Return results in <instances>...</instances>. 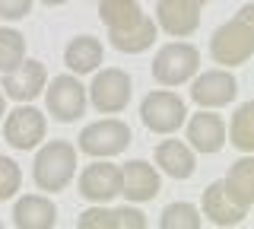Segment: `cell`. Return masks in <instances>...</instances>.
Listing matches in <instances>:
<instances>
[{
    "mask_svg": "<svg viewBox=\"0 0 254 229\" xmlns=\"http://www.w3.org/2000/svg\"><path fill=\"white\" fill-rule=\"evenodd\" d=\"M140 118L153 134H175L185 124L188 108H185V99H181L178 92L156 89L140 102Z\"/></svg>",
    "mask_w": 254,
    "mask_h": 229,
    "instance_id": "6",
    "label": "cell"
},
{
    "mask_svg": "<svg viewBox=\"0 0 254 229\" xmlns=\"http://www.w3.org/2000/svg\"><path fill=\"white\" fill-rule=\"evenodd\" d=\"M229 137L242 153H254V102L238 105V112L232 115V124H229Z\"/></svg>",
    "mask_w": 254,
    "mask_h": 229,
    "instance_id": "22",
    "label": "cell"
},
{
    "mask_svg": "<svg viewBox=\"0 0 254 229\" xmlns=\"http://www.w3.org/2000/svg\"><path fill=\"white\" fill-rule=\"evenodd\" d=\"M3 115H6V96L0 92V118H3Z\"/></svg>",
    "mask_w": 254,
    "mask_h": 229,
    "instance_id": "27",
    "label": "cell"
},
{
    "mask_svg": "<svg viewBox=\"0 0 254 229\" xmlns=\"http://www.w3.org/2000/svg\"><path fill=\"white\" fill-rule=\"evenodd\" d=\"M42 3H45V6H64L67 0H42Z\"/></svg>",
    "mask_w": 254,
    "mask_h": 229,
    "instance_id": "28",
    "label": "cell"
},
{
    "mask_svg": "<svg viewBox=\"0 0 254 229\" xmlns=\"http://www.w3.org/2000/svg\"><path fill=\"white\" fill-rule=\"evenodd\" d=\"M26 61V38L16 29H0V74H10Z\"/></svg>",
    "mask_w": 254,
    "mask_h": 229,
    "instance_id": "23",
    "label": "cell"
},
{
    "mask_svg": "<svg viewBox=\"0 0 254 229\" xmlns=\"http://www.w3.org/2000/svg\"><path fill=\"white\" fill-rule=\"evenodd\" d=\"M58 223V207L45 194H26L13 207V226L16 229H51Z\"/></svg>",
    "mask_w": 254,
    "mask_h": 229,
    "instance_id": "17",
    "label": "cell"
},
{
    "mask_svg": "<svg viewBox=\"0 0 254 229\" xmlns=\"http://www.w3.org/2000/svg\"><path fill=\"white\" fill-rule=\"evenodd\" d=\"M156 165L165 175H172L175 181H188L197 169L190 147L181 144V140H162V144L156 147Z\"/></svg>",
    "mask_w": 254,
    "mask_h": 229,
    "instance_id": "18",
    "label": "cell"
},
{
    "mask_svg": "<svg viewBox=\"0 0 254 229\" xmlns=\"http://www.w3.org/2000/svg\"><path fill=\"white\" fill-rule=\"evenodd\" d=\"M79 229H146V217L133 207H92L79 213Z\"/></svg>",
    "mask_w": 254,
    "mask_h": 229,
    "instance_id": "16",
    "label": "cell"
},
{
    "mask_svg": "<svg viewBox=\"0 0 254 229\" xmlns=\"http://www.w3.org/2000/svg\"><path fill=\"white\" fill-rule=\"evenodd\" d=\"M162 188L159 181V172L149 165L146 159H130L121 169V194L133 204H143V201H153Z\"/></svg>",
    "mask_w": 254,
    "mask_h": 229,
    "instance_id": "14",
    "label": "cell"
},
{
    "mask_svg": "<svg viewBox=\"0 0 254 229\" xmlns=\"http://www.w3.org/2000/svg\"><path fill=\"white\" fill-rule=\"evenodd\" d=\"M197 67H200V51L188 42L162 45L159 54L153 58V76H156V83H162V86L188 83L190 76L197 74Z\"/></svg>",
    "mask_w": 254,
    "mask_h": 229,
    "instance_id": "4",
    "label": "cell"
},
{
    "mask_svg": "<svg viewBox=\"0 0 254 229\" xmlns=\"http://www.w3.org/2000/svg\"><path fill=\"white\" fill-rule=\"evenodd\" d=\"M197 3H200V6H203V3H210V0H197Z\"/></svg>",
    "mask_w": 254,
    "mask_h": 229,
    "instance_id": "29",
    "label": "cell"
},
{
    "mask_svg": "<svg viewBox=\"0 0 254 229\" xmlns=\"http://www.w3.org/2000/svg\"><path fill=\"white\" fill-rule=\"evenodd\" d=\"M188 140L197 153H219L226 147V121L219 115L200 108L194 118L188 121Z\"/></svg>",
    "mask_w": 254,
    "mask_h": 229,
    "instance_id": "15",
    "label": "cell"
},
{
    "mask_svg": "<svg viewBox=\"0 0 254 229\" xmlns=\"http://www.w3.org/2000/svg\"><path fill=\"white\" fill-rule=\"evenodd\" d=\"M48 83V70L42 61H22L19 67H13L3 76V96H10L16 102H32Z\"/></svg>",
    "mask_w": 254,
    "mask_h": 229,
    "instance_id": "13",
    "label": "cell"
},
{
    "mask_svg": "<svg viewBox=\"0 0 254 229\" xmlns=\"http://www.w3.org/2000/svg\"><path fill=\"white\" fill-rule=\"evenodd\" d=\"M86 92H89V102L95 105V112L118 115V112H124L127 102H130L133 83H130V76H127L124 70L105 67L102 74H95V80H92V86Z\"/></svg>",
    "mask_w": 254,
    "mask_h": 229,
    "instance_id": "7",
    "label": "cell"
},
{
    "mask_svg": "<svg viewBox=\"0 0 254 229\" xmlns=\"http://www.w3.org/2000/svg\"><path fill=\"white\" fill-rule=\"evenodd\" d=\"M200 26V3L197 0H159L156 3V29H165L175 38L194 35Z\"/></svg>",
    "mask_w": 254,
    "mask_h": 229,
    "instance_id": "11",
    "label": "cell"
},
{
    "mask_svg": "<svg viewBox=\"0 0 254 229\" xmlns=\"http://www.w3.org/2000/svg\"><path fill=\"white\" fill-rule=\"evenodd\" d=\"M29 10H32V0H0V19L6 22L29 16Z\"/></svg>",
    "mask_w": 254,
    "mask_h": 229,
    "instance_id": "26",
    "label": "cell"
},
{
    "mask_svg": "<svg viewBox=\"0 0 254 229\" xmlns=\"http://www.w3.org/2000/svg\"><path fill=\"white\" fill-rule=\"evenodd\" d=\"M127 147H130V128L118 118H102V121H92L79 131V150L95 159L118 156Z\"/></svg>",
    "mask_w": 254,
    "mask_h": 229,
    "instance_id": "5",
    "label": "cell"
},
{
    "mask_svg": "<svg viewBox=\"0 0 254 229\" xmlns=\"http://www.w3.org/2000/svg\"><path fill=\"white\" fill-rule=\"evenodd\" d=\"M45 131H48V121L38 108L32 105H19L6 115L3 121V137L13 150H35L38 144L45 140Z\"/></svg>",
    "mask_w": 254,
    "mask_h": 229,
    "instance_id": "9",
    "label": "cell"
},
{
    "mask_svg": "<svg viewBox=\"0 0 254 229\" xmlns=\"http://www.w3.org/2000/svg\"><path fill=\"white\" fill-rule=\"evenodd\" d=\"M99 16L108 26V38L118 51L140 54L156 42V22L140 10L137 0H95Z\"/></svg>",
    "mask_w": 254,
    "mask_h": 229,
    "instance_id": "1",
    "label": "cell"
},
{
    "mask_svg": "<svg viewBox=\"0 0 254 229\" xmlns=\"http://www.w3.org/2000/svg\"><path fill=\"white\" fill-rule=\"evenodd\" d=\"M79 194L92 204H108L121 194V169L115 162H92L79 175Z\"/></svg>",
    "mask_w": 254,
    "mask_h": 229,
    "instance_id": "12",
    "label": "cell"
},
{
    "mask_svg": "<svg viewBox=\"0 0 254 229\" xmlns=\"http://www.w3.org/2000/svg\"><path fill=\"white\" fill-rule=\"evenodd\" d=\"M210 54L222 67H242L254 54V3H245L210 38Z\"/></svg>",
    "mask_w": 254,
    "mask_h": 229,
    "instance_id": "2",
    "label": "cell"
},
{
    "mask_svg": "<svg viewBox=\"0 0 254 229\" xmlns=\"http://www.w3.org/2000/svg\"><path fill=\"white\" fill-rule=\"evenodd\" d=\"M102 42L95 35H76L73 42L64 48V64H67L73 74H92L95 67L102 64Z\"/></svg>",
    "mask_w": 254,
    "mask_h": 229,
    "instance_id": "21",
    "label": "cell"
},
{
    "mask_svg": "<svg viewBox=\"0 0 254 229\" xmlns=\"http://www.w3.org/2000/svg\"><path fill=\"white\" fill-rule=\"evenodd\" d=\"M22 185V172L10 156H0V201H10Z\"/></svg>",
    "mask_w": 254,
    "mask_h": 229,
    "instance_id": "25",
    "label": "cell"
},
{
    "mask_svg": "<svg viewBox=\"0 0 254 229\" xmlns=\"http://www.w3.org/2000/svg\"><path fill=\"white\" fill-rule=\"evenodd\" d=\"M159 226L162 229H200V210L194 204H169L159 217Z\"/></svg>",
    "mask_w": 254,
    "mask_h": 229,
    "instance_id": "24",
    "label": "cell"
},
{
    "mask_svg": "<svg viewBox=\"0 0 254 229\" xmlns=\"http://www.w3.org/2000/svg\"><path fill=\"white\" fill-rule=\"evenodd\" d=\"M238 96V80L229 70H206L190 83V99L200 108H222Z\"/></svg>",
    "mask_w": 254,
    "mask_h": 229,
    "instance_id": "10",
    "label": "cell"
},
{
    "mask_svg": "<svg viewBox=\"0 0 254 229\" xmlns=\"http://www.w3.org/2000/svg\"><path fill=\"white\" fill-rule=\"evenodd\" d=\"M76 175V147L70 140H51L35 153L32 178L42 191H64Z\"/></svg>",
    "mask_w": 254,
    "mask_h": 229,
    "instance_id": "3",
    "label": "cell"
},
{
    "mask_svg": "<svg viewBox=\"0 0 254 229\" xmlns=\"http://www.w3.org/2000/svg\"><path fill=\"white\" fill-rule=\"evenodd\" d=\"M45 99H48V112H51V118L61 121V124L76 121V118L86 112V86L79 83L73 74L54 76L51 86H48V92H45Z\"/></svg>",
    "mask_w": 254,
    "mask_h": 229,
    "instance_id": "8",
    "label": "cell"
},
{
    "mask_svg": "<svg viewBox=\"0 0 254 229\" xmlns=\"http://www.w3.org/2000/svg\"><path fill=\"white\" fill-rule=\"evenodd\" d=\"M203 217H210L216 226H238L245 217H248V210L238 207L232 197L226 194L222 181H213V185L203 191Z\"/></svg>",
    "mask_w": 254,
    "mask_h": 229,
    "instance_id": "19",
    "label": "cell"
},
{
    "mask_svg": "<svg viewBox=\"0 0 254 229\" xmlns=\"http://www.w3.org/2000/svg\"><path fill=\"white\" fill-rule=\"evenodd\" d=\"M222 188H226V194L232 197L238 207L251 210V204H254V159L248 153L229 169V175L222 178Z\"/></svg>",
    "mask_w": 254,
    "mask_h": 229,
    "instance_id": "20",
    "label": "cell"
}]
</instances>
